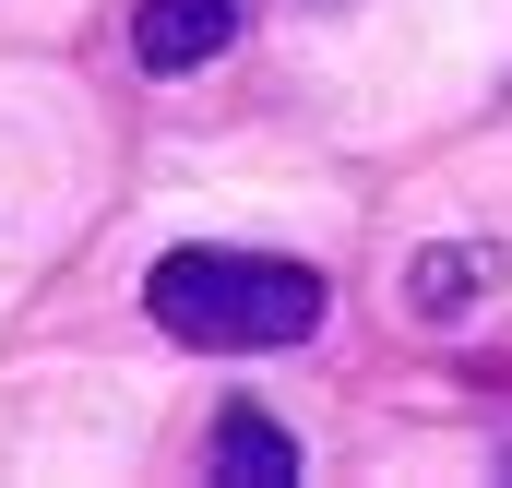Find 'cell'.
<instances>
[{
  "label": "cell",
  "instance_id": "cell-1",
  "mask_svg": "<svg viewBox=\"0 0 512 488\" xmlns=\"http://www.w3.org/2000/svg\"><path fill=\"white\" fill-rule=\"evenodd\" d=\"M143 310L179 346H203V358H274V346L322 334L334 286L310 262H286V250H167L143 274Z\"/></svg>",
  "mask_w": 512,
  "mask_h": 488
},
{
  "label": "cell",
  "instance_id": "cell-2",
  "mask_svg": "<svg viewBox=\"0 0 512 488\" xmlns=\"http://www.w3.org/2000/svg\"><path fill=\"white\" fill-rule=\"evenodd\" d=\"M239 36V0H131V60L143 72H203Z\"/></svg>",
  "mask_w": 512,
  "mask_h": 488
},
{
  "label": "cell",
  "instance_id": "cell-3",
  "mask_svg": "<svg viewBox=\"0 0 512 488\" xmlns=\"http://www.w3.org/2000/svg\"><path fill=\"white\" fill-rule=\"evenodd\" d=\"M489 286H501V250L489 239H441V250L405 262V310H417V322H465Z\"/></svg>",
  "mask_w": 512,
  "mask_h": 488
},
{
  "label": "cell",
  "instance_id": "cell-4",
  "mask_svg": "<svg viewBox=\"0 0 512 488\" xmlns=\"http://www.w3.org/2000/svg\"><path fill=\"white\" fill-rule=\"evenodd\" d=\"M203 465H215V477H239V488H286V477H298V441H286L262 405H227V417L203 429Z\"/></svg>",
  "mask_w": 512,
  "mask_h": 488
},
{
  "label": "cell",
  "instance_id": "cell-5",
  "mask_svg": "<svg viewBox=\"0 0 512 488\" xmlns=\"http://www.w3.org/2000/svg\"><path fill=\"white\" fill-rule=\"evenodd\" d=\"M322 12H346V0H322Z\"/></svg>",
  "mask_w": 512,
  "mask_h": 488
}]
</instances>
